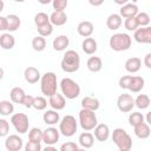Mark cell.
<instances>
[{
  "mask_svg": "<svg viewBox=\"0 0 151 151\" xmlns=\"http://www.w3.org/2000/svg\"><path fill=\"white\" fill-rule=\"evenodd\" d=\"M61 70L67 73L77 72L80 67V57L74 50H68L64 54L61 63H60Z\"/></svg>",
  "mask_w": 151,
  "mask_h": 151,
  "instance_id": "cell-1",
  "label": "cell"
},
{
  "mask_svg": "<svg viewBox=\"0 0 151 151\" xmlns=\"http://www.w3.org/2000/svg\"><path fill=\"white\" fill-rule=\"evenodd\" d=\"M112 142L117 145L120 151H129L132 147V138L130 134L120 127H117L112 132Z\"/></svg>",
  "mask_w": 151,
  "mask_h": 151,
  "instance_id": "cell-2",
  "label": "cell"
},
{
  "mask_svg": "<svg viewBox=\"0 0 151 151\" xmlns=\"http://www.w3.org/2000/svg\"><path fill=\"white\" fill-rule=\"evenodd\" d=\"M109 44L113 51L122 52V51H127L131 47L132 39L126 33H116L110 38Z\"/></svg>",
  "mask_w": 151,
  "mask_h": 151,
  "instance_id": "cell-3",
  "label": "cell"
},
{
  "mask_svg": "<svg viewBox=\"0 0 151 151\" xmlns=\"http://www.w3.org/2000/svg\"><path fill=\"white\" fill-rule=\"evenodd\" d=\"M57 76L53 72H46L44 76L40 78V88L44 96L51 97L57 92Z\"/></svg>",
  "mask_w": 151,
  "mask_h": 151,
  "instance_id": "cell-4",
  "label": "cell"
},
{
  "mask_svg": "<svg viewBox=\"0 0 151 151\" xmlns=\"http://www.w3.org/2000/svg\"><path fill=\"white\" fill-rule=\"evenodd\" d=\"M60 90L66 99H76L80 94V86L71 78H64L60 81Z\"/></svg>",
  "mask_w": 151,
  "mask_h": 151,
  "instance_id": "cell-5",
  "label": "cell"
},
{
  "mask_svg": "<svg viewBox=\"0 0 151 151\" xmlns=\"http://www.w3.org/2000/svg\"><path fill=\"white\" fill-rule=\"evenodd\" d=\"M79 123H80V126L83 130H85V131L93 130L96 127V125L98 124L94 111L81 109L79 112Z\"/></svg>",
  "mask_w": 151,
  "mask_h": 151,
  "instance_id": "cell-6",
  "label": "cell"
},
{
  "mask_svg": "<svg viewBox=\"0 0 151 151\" xmlns=\"http://www.w3.org/2000/svg\"><path fill=\"white\" fill-rule=\"evenodd\" d=\"M77 129H78L77 120L71 114L65 116L59 123V132L65 137H72L77 132Z\"/></svg>",
  "mask_w": 151,
  "mask_h": 151,
  "instance_id": "cell-7",
  "label": "cell"
},
{
  "mask_svg": "<svg viewBox=\"0 0 151 151\" xmlns=\"http://www.w3.org/2000/svg\"><path fill=\"white\" fill-rule=\"evenodd\" d=\"M11 123L14 126L15 131L19 132V133H26L27 130H28L29 122H28V117L25 113L19 112V113L13 114L11 117Z\"/></svg>",
  "mask_w": 151,
  "mask_h": 151,
  "instance_id": "cell-8",
  "label": "cell"
},
{
  "mask_svg": "<svg viewBox=\"0 0 151 151\" xmlns=\"http://www.w3.org/2000/svg\"><path fill=\"white\" fill-rule=\"evenodd\" d=\"M117 106H118V109H119L120 112L127 113V112L132 111V109L134 106V99L132 98L131 94L123 93L117 99Z\"/></svg>",
  "mask_w": 151,
  "mask_h": 151,
  "instance_id": "cell-9",
  "label": "cell"
},
{
  "mask_svg": "<svg viewBox=\"0 0 151 151\" xmlns=\"http://www.w3.org/2000/svg\"><path fill=\"white\" fill-rule=\"evenodd\" d=\"M133 38L139 44H151V27L144 26L142 28L134 29Z\"/></svg>",
  "mask_w": 151,
  "mask_h": 151,
  "instance_id": "cell-10",
  "label": "cell"
},
{
  "mask_svg": "<svg viewBox=\"0 0 151 151\" xmlns=\"http://www.w3.org/2000/svg\"><path fill=\"white\" fill-rule=\"evenodd\" d=\"M60 132L55 127H47L42 131V142L46 145H54L59 140Z\"/></svg>",
  "mask_w": 151,
  "mask_h": 151,
  "instance_id": "cell-11",
  "label": "cell"
},
{
  "mask_svg": "<svg viewBox=\"0 0 151 151\" xmlns=\"http://www.w3.org/2000/svg\"><path fill=\"white\" fill-rule=\"evenodd\" d=\"M5 146L8 151H19L22 147V139L18 134H11L6 138Z\"/></svg>",
  "mask_w": 151,
  "mask_h": 151,
  "instance_id": "cell-12",
  "label": "cell"
},
{
  "mask_svg": "<svg viewBox=\"0 0 151 151\" xmlns=\"http://www.w3.org/2000/svg\"><path fill=\"white\" fill-rule=\"evenodd\" d=\"M48 105L57 111H60L65 107L66 105V98L63 94H59L58 92H55L54 94H52L51 97H48Z\"/></svg>",
  "mask_w": 151,
  "mask_h": 151,
  "instance_id": "cell-13",
  "label": "cell"
},
{
  "mask_svg": "<svg viewBox=\"0 0 151 151\" xmlns=\"http://www.w3.org/2000/svg\"><path fill=\"white\" fill-rule=\"evenodd\" d=\"M94 130V137L99 142H105L110 137V129L106 124H97Z\"/></svg>",
  "mask_w": 151,
  "mask_h": 151,
  "instance_id": "cell-14",
  "label": "cell"
},
{
  "mask_svg": "<svg viewBox=\"0 0 151 151\" xmlns=\"http://www.w3.org/2000/svg\"><path fill=\"white\" fill-rule=\"evenodd\" d=\"M24 77H25V80L29 84H35L40 80L41 76H40V72L38 68L33 67V66H28L25 72H24Z\"/></svg>",
  "mask_w": 151,
  "mask_h": 151,
  "instance_id": "cell-15",
  "label": "cell"
},
{
  "mask_svg": "<svg viewBox=\"0 0 151 151\" xmlns=\"http://www.w3.org/2000/svg\"><path fill=\"white\" fill-rule=\"evenodd\" d=\"M50 22L53 26H63L67 22V15L64 11H54L50 15Z\"/></svg>",
  "mask_w": 151,
  "mask_h": 151,
  "instance_id": "cell-16",
  "label": "cell"
},
{
  "mask_svg": "<svg viewBox=\"0 0 151 151\" xmlns=\"http://www.w3.org/2000/svg\"><path fill=\"white\" fill-rule=\"evenodd\" d=\"M139 13L138 6L134 4H125L122 6L119 15L122 18H131V17H136Z\"/></svg>",
  "mask_w": 151,
  "mask_h": 151,
  "instance_id": "cell-17",
  "label": "cell"
},
{
  "mask_svg": "<svg viewBox=\"0 0 151 151\" xmlns=\"http://www.w3.org/2000/svg\"><path fill=\"white\" fill-rule=\"evenodd\" d=\"M133 130H134V134L138 138H140V139H146L150 136V133H151L150 125L147 123H145V122H143V123L133 126Z\"/></svg>",
  "mask_w": 151,
  "mask_h": 151,
  "instance_id": "cell-18",
  "label": "cell"
},
{
  "mask_svg": "<svg viewBox=\"0 0 151 151\" xmlns=\"http://www.w3.org/2000/svg\"><path fill=\"white\" fill-rule=\"evenodd\" d=\"M123 24V20H122V17L117 13H113V14H110L109 18L106 19V26L111 31H116Z\"/></svg>",
  "mask_w": 151,
  "mask_h": 151,
  "instance_id": "cell-19",
  "label": "cell"
},
{
  "mask_svg": "<svg viewBox=\"0 0 151 151\" xmlns=\"http://www.w3.org/2000/svg\"><path fill=\"white\" fill-rule=\"evenodd\" d=\"M93 29H94V27H93V24L91 21H81V22H79V25L77 27L79 35H81L84 38L90 37L93 33Z\"/></svg>",
  "mask_w": 151,
  "mask_h": 151,
  "instance_id": "cell-20",
  "label": "cell"
},
{
  "mask_svg": "<svg viewBox=\"0 0 151 151\" xmlns=\"http://www.w3.org/2000/svg\"><path fill=\"white\" fill-rule=\"evenodd\" d=\"M142 67V60L137 57H132L125 61V70L130 73H136Z\"/></svg>",
  "mask_w": 151,
  "mask_h": 151,
  "instance_id": "cell-21",
  "label": "cell"
},
{
  "mask_svg": "<svg viewBox=\"0 0 151 151\" xmlns=\"http://www.w3.org/2000/svg\"><path fill=\"white\" fill-rule=\"evenodd\" d=\"M81 48H83L84 53H86V54H90V55L94 54L97 51V41L93 38L87 37L84 39V41L81 44Z\"/></svg>",
  "mask_w": 151,
  "mask_h": 151,
  "instance_id": "cell-22",
  "label": "cell"
},
{
  "mask_svg": "<svg viewBox=\"0 0 151 151\" xmlns=\"http://www.w3.org/2000/svg\"><path fill=\"white\" fill-rule=\"evenodd\" d=\"M144 85H145L144 78H142V77H139V76H134V77H132L131 83H130L127 90H130V91L133 92V93H138V92H140V91L143 90Z\"/></svg>",
  "mask_w": 151,
  "mask_h": 151,
  "instance_id": "cell-23",
  "label": "cell"
},
{
  "mask_svg": "<svg viewBox=\"0 0 151 151\" xmlns=\"http://www.w3.org/2000/svg\"><path fill=\"white\" fill-rule=\"evenodd\" d=\"M42 119H44V123L45 124H47V125H54V124L59 123L60 116H59V113H58L57 110H47L44 113Z\"/></svg>",
  "mask_w": 151,
  "mask_h": 151,
  "instance_id": "cell-24",
  "label": "cell"
},
{
  "mask_svg": "<svg viewBox=\"0 0 151 151\" xmlns=\"http://www.w3.org/2000/svg\"><path fill=\"white\" fill-rule=\"evenodd\" d=\"M79 144L81 147L84 149H90L93 146V143H94V136L90 132H83L80 136H79V139H78Z\"/></svg>",
  "mask_w": 151,
  "mask_h": 151,
  "instance_id": "cell-25",
  "label": "cell"
},
{
  "mask_svg": "<svg viewBox=\"0 0 151 151\" xmlns=\"http://www.w3.org/2000/svg\"><path fill=\"white\" fill-rule=\"evenodd\" d=\"M6 19H7V29L6 31H8V32L17 31L21 25V20L17 14H8L6 17Z\"/></svg>",
  "mask_w": 151,
  "mask_h": 151,
  "instance_id": "cell-26",
  "label": "cell"
},
{
  "mask_svg": "<svg viewBox=\"0 0 151 151\" xmlns=\"http://www.w3.org/2000/svg\"><path fill=\"white\" fill-rule=\"evenodd\" d=\"M99 100L97 98L93 97H85L81 100V107L86 109V110H91V111H97L99 109Z\"/></svg>",
  "mask_w": 151,
  "mask_h": 151,
  "instance_id": "cell-27",
  "label": "cell"
},
{
  "mask_svg": "<svg viewBox=\"0 0 151 151\" xmlns=\"http://www.w3.org/2000/svg\"><path fill=\"white\" fill-rule=\"evenodd\" d=\"M15 45V39L9 33H4L0 35V46L4 50H12Z\"/></svg>",
  "mask_w": 151,
  "mask_h": 151,
  "instance_id": "cell-28",
  "label": "cell"
},
{
  "mask_svg": "<svg viewBox=\"0 0 151 151\" xmlns=\"http://www.w3.org/2000/svg\"><path fill=\"white\" fill-rule=\"evenodd\" d=\"M70 44V39L67 38V35H58L57 38H54L53 40V48L55 51H64L66 50V47L68 46Z\"/></svg>",
  "mask_w": 151,
  "mask_h": 151,
  "instance_id": "cell-29",
  "label": "cell"
},
{
  "mask_svg": "<svg viewBox=\"0 0 151 151\" xmlns=\"http://www.w3.org/2000/svg\"><path fill=\"white\" fill-rule=\"evenodd\" d=\"M86 65H87V68L91 72L97 73V72H99L101 70L103 61H101V59L99 57H90L88 60H87V63H86Z\"/></svg>",
  "mask_w": 151,
  "mask_h": 151,
  "instance_id": "cell-30",
  "label": "cell"
},
{
  "mask_svg": "<svg viewBox=\"0 0 151 151\" xmlns=\"http://www.w3.org/2000/svg\"><path fill=\"white\" fill-rule=\"evenodd\" d=\"M25 94L26 93L21 87H13L9 92L11 100H12V103H15V104H22Z\"/></svg>",
  "mask_w": 151,
  "mask_h": 151,
  "instance_id": "cell-31",
  "label": "cell"
},
{
  "mask_svg": "<svg viewBox=\"0 0 151 151\" xmlns=\"http://www.w3.org/2000/svg\"><path fill=\"white\" fill-rule=\"evenodd\" d=\"M134 105L140 110L147 109L150 106V97L147 94H139L134 99Z\"/></svg>",
  "mask_w": 151,
  "mask_h": 151,
  "instance_id": "cell-32",
  "label": "cell"
},
{
  "mask_svg": "<svg viewBox=\"0 0 151 151\" xmlns=\"http://www.w3.org/2000/svg\"><path fill=\"white\" fill-rule=\"evenodd\" d=\"M14 111V105L9 100H1L0 101V114L1 116H9Z\"/></svg>",
  "mask_w": 151,
  "mask_h": 151,
  "instance_id": "cell-33",
  "label": "cell"
},
{
  "mask_svg": "<svg viewBox=\"0 0 151 151\" xmlns=\"http://www.w3.org/2000/svg\"><path fill=\"white\" fill-rule=\"evenodd\" d=\"M32 47H33V50L37 51V52L44 51L45 47H46V40H45V38L41 37V35L34 37L33 40H32Z\"/></svg>",
  "mask_w": 151,
  "mask_h": 151,
  "instance_id": "cell-34",
  "label": "cell"
},
{
  "mask_svg": "<svg viewBox=\"0 0 151 151\" xmlns=\"http://www.w3.org/2000/svg\"><path fill=\"white\" fill-rule=\"evenodd\" d=\"M28 140L41 143L42 142V131L39 127H33L28 132Z\"/></svg>",
  "mask_w": 151,
  "mask_h": 151,
  "instance_id": "cell-35",
  "label": "cell"
},
{
  "mask_svg": "<svg viewBox=\"0 0 151 151\" xmlns=\"http://www.w3.org/2000/svg\"><path fill=\"white\" fill-rule=\"evenodd\" d=\"M144 122V116L140 112H132L129 116V124L131 126H136Z\"/></svg>",
  "mask_w": 151,
  "mask_h": 151,
  "instance_id": "cell-36",
  "label": "cell"
},
{
  "mask_svg": "<svg viewBox=\"0 0 151 151\" xmlns=\"http://www.w3.org/2000/svg\"><path fill=\"white\" fill-rule=\"evenodd\" d=\"M47 22H50V17H48L46 13L40 12V13L35 14V17H34V24H35L37 27L42 26V25H45V24H47Z\"/></svg>",
  "mask_w": 151,
  "mask_h": 151,
  "instance_id": "cell-37",
  "label": "cell"
},
{
  "mask_svg": "<svg viewBox=\"0 0 151 151\" xmlns=\"http://www.w3.org/2000/svg\"><path fill=\"white\" fill-rule=\"evenodd\" d=\"M134 18H136V20H137L138 26L144 27V26H149V24H150V15H149L147 13H145V12L138 13Z\"/></svg>",
  "mask_w": 151,
  "mask_h": 151,
  "instance_id": "cell-38",
  "label": "cell"
},
{
  "mask_svg": "<svg viewBox=\"0 0 151 151\" xmlns=\"http://www.w3.org/2000/svg\"><path fill=\"white\" fill-rule=\"evenodd\" d=\"M37 28H38L39 35H41V37H44V38L51 35L52 32H53V25H52L51 22H47V24H45V25H42V26H39V27H37Z\"/></svg>",
  "mask_w": 151,
  "mask_h": 151,
  "instance_id": "cell-39",
  "label": "cell"
},
{
  "mask_svg": "<svg viewBox=\"0 0 151 151\" xmlns=\"http://www.w3.org/2000/svg\"><path fill=\"white\" fill-rule=\"evenodd\" d=\"M32 107H34V109L38 110V111L45 110V109L47 107V100H46L44 97H34Z\"/></svg>",
  "mask_w": 151,
  "mask_h": 151,
  "instance_id": "cell-40",
  "label": "cell"
},
{
  "mask_svg": "<svg viewBox=\"0 0 151 151\" xmlns=\"http://www.w3.org/2000/svg\"><path fill=\"white\" fill-rule=\"evenodd\" d=\"M124 26L127 31H134L137 29L139 26L137 24V20L134 17H131V18H125V21H124Z\"/></svg>",
  "mask_w": 151,
  "mask_h": 151,
  "instance_id": "cell-41",
  "label": "cell"
},
{
  "mask_svg": "<svg viewBox=\"0 0 151 151\" xmlns=\"http://www.w3.org/2000/svg\"><path fill=\"white\" fill-rule=\"evenodd\" d=\"M54 11H64L67 6V0H52Z\"/></svg>",
  "mask_w": 151,
  "mask_h": 151,
  "instance_id": "cell-42",
  "label": "cell"
},
{
  "mask_svg": "<svg viewBox=\"0 0 151 151\" xmlns=\"http://www.w3.org/2000/svg\"><path fill=\"white\" fill-rule=\"evenodd\" d=\"M9 132V124L6 119H0V137L7 136Z\"/></svg>",
  "mask_w": 151,
  "mask_h": 151,
  "instance_id": "cell-43",
  "label": "cell"
},
{
  "mask_svg": "<svg viewBox=\"0 0 151 151\" xmlns=\"http://www.w3.org/2000/svg\"><path fill=\"white\" fill-rule=\"evenodd\" d=\"M61 151H79V146L73 142H67L60 146Z\"/></svg>",
  "mask_w": 151,
  "mask_h": 151,
  "instance_id": "cell-44",
  "label": "cell"
},
{
  "mask_svg": "<svg viewBox=\"0 0 151 151\" xmlns=\"http://www.w3.org/2000/svg\"><path fill=\"white\" fill-rule=\"evenodd\" d=\"M25 150H26V151H40V150H41V145H40V143L29 140V142L26 144Z\"/></svg>",
  "mask_w": 151,
  "mask_h": 151,
  "instance_id": "cell-45",
  "label": "cell"
},
{
  "mask_svg": "<svg viewBox=\"0 0 151 151\" xmlns=\"http://www.w3.org/2000/svg\"><path fill=\"white\" fill-rule=\"evenodd\" d=\"M131 79H132V76H123L120 79H119V86L122 88H125L127 90L129 88V85L131 83Z\"/></svg>",
  "mask_w": 151,
  "mask_h": 151,
  "instance_id": "cell-46",
  "label": "cell"
},
{
  "mask_svg": "<svg viewBox=\"0 0 151 151\" xmlns=\"http://www.w3.org/2000/svg\"><path fill=\"white\" fill-rule=\"evenodd\" d=\"M33 99H34L33 96H31V94H25L24 100H22V105H24L26 109L32 107V105H33Z\"/></svg>",
  "mask_w": 151,
  "mask_h": 151,
  "instance_id": "cell-47",
  "label": "cell"
},
{
  "mask_svg": "<svg viewBox=\"0 0 151 151\" xmlns=\"http://www.w3.org/2000/svg\"><path fill=\"white\" fill-rule=\"evenodd\" d=\"M7 29V19L6 17L0 15V31H6Z\"/></svg>",
  "mask_w": 151,
  "mask_h": 151,
  "instance_id": "cell-48",
  "label": "cell"
},
{
  "mask_svg": "<svg viewBox=\"0 0 151 151\" xmlns=\"http://www.w3.org/2000/svg\"><path fill=\"white\" fill-rule=\"evenodd\" d=\"M144 65L147 68H151V53H147L144 58Z\"/></svg>",
  "mask_w": 151,
  "mask_h": 151,
  "instance_id": "cell-49",
  "label": "cell"
},
{
  "mask_svg": "<svg viewBox=\"0 0 151 151\" xmlns=\"http://www.w3.org/2000/svg\"><path fill=\"white\" fill-rule=\"evenodd\" d=\"M88 2H90V5H92L94 7H98L104 2V0H88Z\"/></svg>",
  "mask_w": 151,
  "mask_h": 151,
  "instance_id": "cell-50",
  "label": "cell"
},
{
  "mask_svg": "<svg viewBox=\"0 0 151 151\" xmlns=\"http://www.w3.org/2000/svg\"><path fill=\"white\" fill-rule=\"evenodd\" d=\"M117 5H120V6H123V5H125V4H127V1L129 0H113Z\"/></svg>",
  "mask_w": 151,
  "mask_h": 151,
  "instance_id": "cell-51",
  "label": "cell"
},
{
  "mask_svg": "<svg viewBox=\"0 0 151 151\" xmlns=\"http://www.w3.org/2000/svg\"><path fill=\"white\" fill-rule=\"evenodd\" d=\"M45 151H55V147H54V146H52V145H46Z\"/></svg>",
  "mask_w": 151,
  "mask_h": 151,
  "instance_id": "cell-52",
  "label": "cell"
},
{
  "mask_svg": "<svg viewBox=\"0 0 151 151\" xmlns=\"http://www.w3.org/2000/svg\"><path fill=\"white\" fill-rule=\"evenodd\" d=\"M38 2H40L41 5H48L50 2H52V0H38Z\"/></svg>",
  "mask_w": 151,
  "mask_h": 151,
  "instance_id": "cell-53",
  "label": "cell"
},
{
  "mask_svg": "<svg viewBox=\"0 0 151 151\" xmlns=\"http://www.w3.org/2000/svg\"><path fill=\"white\" fill-rule=\"evenodd\" d=\"M150 113H151V112H149V113H147V116H146V123H147L149 125L151 124V119H150Z\"/></svg>",
  "mask_w": 151,
  "mask_h": 151,
  "instance_id": "cell-54",
  "label": "cell"
},
{
  "mask_svg": "<svg viewBox=\"0 0 151 151\" xmlns=\"http://www.w3.org/2000/svg\"><path fill=\"white\" fill-rule=\"evenodd\" d=\"M4 7H5V4H4V1H2V0H0V12H2V11H4Z\"/></svg>",
  "mask_w": 151,
  "mask_h": 151,
  "instance_id": "cell-55",
  "label": "cell"
},
{
  "mask_svg": "<svg viewBox=\"0 0 151 151\" xmlns=\"http://www.w3.org/2000/svg\"><path fill=\"white\" fill-rule=\"evenodd\" d=\"M2 78H4V70L0 67V80H1Z\"/></svg>",
  "mask_w": 151,
  "mask_h": 151,
  "instance_id": "cell-56",
  "label": "cell"
},
{
  "mask_svg": "<svg viewBox=\"0 0 151 151\" xmlns=\"http://www.w3.org/2000/svg\"><path fill=\"white\" fill-rule=\"evenodd\" d=\"M14 1H15V2H24L25 0H14Z\"/></svg>",
  "mask_w": 151,
  "mask_h": 151,
  "instance_id": "cell-57",
  "label": "cell"
}]
</instances>
